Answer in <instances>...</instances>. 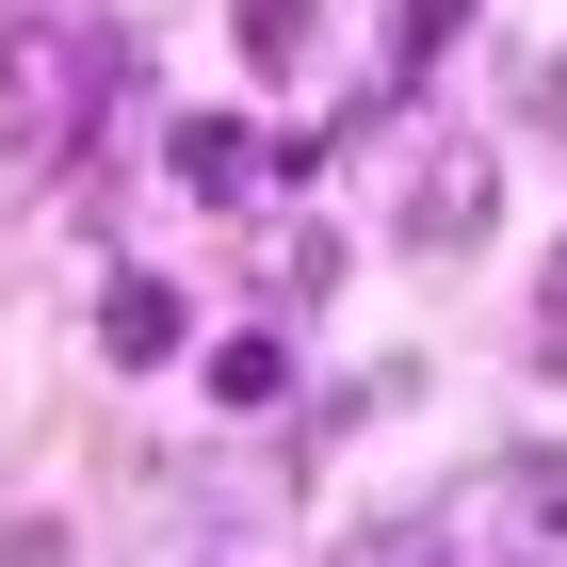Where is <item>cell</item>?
Listing matches in <instances>:
<instances>
[{
	"label": "cell",
	"mask_w": 567,
	"mask_h": 567,
	"mask_svg": "<svg viewBox=\"0 0 567 567\" xmlns=\"http://www.w3.org/2000/svg\"><path fill=\"white\" fill-rule=\"evenodd\" d=\"M114 82H131L114 17H82V0H17L0 17V146L17 163H82L97 114H114Z\"/></svg>",
	"instance_id": "1"
},
{
	"label": "cell",
	"mask_w": 567,
	"mask_h": 567,
	"mask_svg": "<svg viewBox=\"0 0 567 567\" xmlns=\"http://www.w3.org/2000/svg\"><path fill=\"white\" fill-rule=\"evenodd\" d=\"M437 567H567V454H486L422 503Z\"/></svg>",
	"instance_id": "2"
},
{
	"label": "cell",
	"mask_w": 567,
	"mask_h": 567,
	"mask_svg": "<svg viewBox=\"0 0 567 567\" xmlns=\"http://www.w3.org/2000/svg\"><path fill=\"white\" fill-rule=\"evenodd\" d=\"M405 244H437V260L486 244V146H422L405 163Z\"/></svg>",
	"instance_id": "3"
},
{
	"label": "cell",
	"mask_w": 567,
	"mask_h": 567,
	"mask_svg": "<svg viewBox=\"0 0 567 567\" xmlns=\"http://www.w3.org/2000/svg\"><path fill=\"white\" fill-rule=\"evenodd\" d=\"M178 324H195V308H178V276H114V292H97V341L131 357V373H146V357H178Z\"/></svg>",
	"instance_id": "4"
},
{
	"label": "cell",
	"mask_w": 567,
	"mask_h": 567,
	"mask_svg": "<svg viewBox=\"0 0 567 567\" xmlns=\"http://www.w3.org/2000/svg\"><path fill=\"white\" fill-rule=\"evenodd\" d=\"M178 178H195V195H244V178H260V131H244V114H178Z\"/></svg>",
	"instance_id": "5"
},
{
	"label": "cell",
	"mask_w": 567,
	"mask_h": 567,
	"mask_svg": "<svg viewBox=\"0 0 567 567\" xmlns=\"http://www.w3.org/2000/svg\"><path fill=\"white\" fill-rule=\"evenodd\" d=\"M260 292L276 308H324V292H341V244H324V227H276V244H260Z\"/></svg>",
	"instance_id": "6"
},
{
	"label": "cell",
	"mask_w": 567,
	"mask_h": 567,
	"mask_svg": "<svg viewBox=\"0 0 567 567\" xmlns=\"http://www.w3.org/2000/svg\"><path fill=\"white\" fill-rule=\"evenodd\" d=\"M276 390H292V341H276V324L212 341V405H276Z\"/></svg>",
	"instance_id": "7"
},
{
	"label": "cell",
	"mask_w": 567,
	"mask_h": 567,
	"mask_svg": "<svg viewBox=\"0 0 567 567\" xmlns=\"http://www.w3.org/2000/svg\"><path fill=\"white\" fill-rule=\"evenodd\" d=\"M0 567H82V535L49 519V503H0Z\"/></svg>",
	"instance_id": "8"
},
{
	"label": "cell",
	"mask_w": 567,
	"mask_h": 567,
	"mask_svg": "<svg viewBox=\"0 0 567 567\" xmlns=\"http://www.w3.org/2000/svg\"><path fill=\"white\" fill-rule=\"evenodd\" d=\"M454 33H471V0H390V49H405V65H437Z\"/></svg>",
	"instance_id": "9"
},
{
	"label": "cell",
	"mask_w": 567,
	"mask_h": 567,
	"mask_svg": "<svg viewBox=\"0 0 567 567\" xmlns=\"http://www.w3.org/2000/svg\"><path fill=\"white\" fill-rule=\"evenodd\" d=\"M341 567H437V535H422V503H405V519H373V535H341Z\"/></svg>",
	"instance_id": "10"
},
{
	"label": "cell",
	"mask_w": 567,
	"mask_h": 567,
	"mask_svg": "<svg viewBox=\"0 0 567 567\" xmlns=\"http://www.w3.org/2000/svg\"><path fill=\"white\" fill-rule=\"evenodd\" d=\"M244 49H260V65H292V49H308V0H244Z\"/></svg>",
	"instance_id": "11"
},
{
	"label": "cell",
	"mask_w": 567,
	"mask_h": 567,
	"mask_svg": "<svg viewBox=\"0 0 567 567\" xmlns=\"http://www.w3.org/2000/svg\"><path fill=\"white\" fill-rule=\"evenodd\" d=\"M535 357H567V244H551V292H535Z\"/></svg>",
	"instance_id": "12"
}]
</instances>
